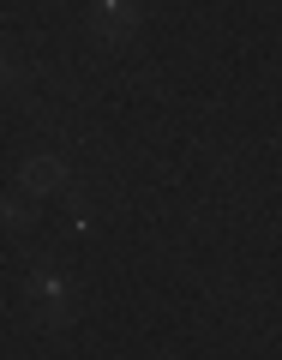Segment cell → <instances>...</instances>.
<instances>
[{
	"label": "cell",
	"mask_w": 282,
	"mask_h": 360,
	"mask_svg": "<svg viewBox=\"0 0 282 360\" xmlns=\"http://www.w3.org/2000/svg\"><path fill=\"white\" fill-rule=\"evenodd\" d=\"M60 180H66V168L49 162V156H37V162L25 168V186H30V193H49V186H60Z\"/></svg>",
	"instance_id": "1"
},
{
	"label": "cell",
	"mask_w": 282,
	"mask_h": 360,
	"mask_svg": "<svg viewBox=\"0 0 282 360\" xmlns=\"http://www.w3.org/2000/svg\"><path fill=\"white\" fill-rule=\"evenodd\" d=\"M37 295H42V307H54V319H60V300H66V283L54 276V270H37Z\"/></svg>",
	"instance_id": "3"
},
{
	"label": "cell",
	"mask_w": 282,
	"mask_h": 360,
	"mask_svg": "<svg viewBox=\"0 0 282 360\" xmlns=\"http://www.w3.org/2000/svg\"><path fill=\"white\" fill-rule=\"evenodd\" d=\"M132 18V0H96V25L103 30H120Z\"/></svg>",
	"instance_id": "2"
},
{
	"label": "cell",
	"mask_w": 282,
	"mask_h": 360,
	"mask_svg": "<svg viewBox=\"0 0 282 360\" xmlns=\"http://www.w3.org/2000/svg\"><path fill=\"white\" fill-rule=\"evenodd\" d=\"M0 217H6V222H30V205H18V198H0Z\"/></svg>",
	"instance_id": "4"
}]
</instances>
